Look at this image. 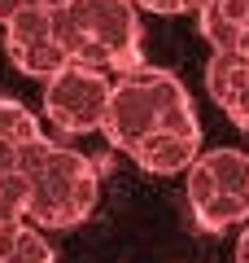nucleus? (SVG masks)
<instances>
[{
  "label": "nucleus",
  "mask_w": 249,
  "mask_h": 263,
  "mask_svg": "<svg viewBox=\"0 0 249 263\" xmlns=\"http://www.w3.org/2000/svg\"><path fill=\"white\" fill-rule=\"evenodd\" d=\"M245 27H249V0H205L197 9V31L214 53H236Z\"/></svg>",
  "instance_id": "nucleus-8"
},
{
  "label": "nucleus",
  "mask_w": 249,
  "mask_h": 263,
  "mask_svg": "<svg viewBox=\"0 0 249 263\" xmlns=\"http://www.w3.org/2000/svg\"><path fill=\"white\" fill-rule=\"evenodd\" d=\"M201 5H205V0H188V9H201Z\"/></svg>",
  "instance_id": "nucleus-18"
},
{
  "label": "nucleus",
  "mask_w": 249,
  "mask_h": 263,
  "mask_svg": "<svg viewBox=\"0 0 249 263\" xmlns=\"http://www.w3.org/2000/svg\"><path fill=\"white\" fill-rule=\"evenodd\" d=\"M22 228H27L22 211L13 206V202H5V197H0V254H5L13 241H18V233H22Z\"/></svg>",
  "instance_id": "nucleus-12"
},
{
  "label": "nucleus",
  "mask_w": 249,
  "mask_h": 263,
  "mask_svg": "<svg viewBox=\"0 0 249 263\" xmlns=\"http://www.w3.org/2000/svg\"><path fill=\"white\" fill-rule=\"evenodd\" d=\"M236 263H249V228L240 233V241H236Z\"/></svg>",
  "instance_id": "nucleus-16"
},
{
  "label": "nucleus",
  "mask_w": 249,
  "mask_h": 263,
  "mask_svg": "<svg viewBox=\"0 0 249 263\" xmlns=\"http://www.w3.org/2000/svg\"><path fill=\"white\" fill-rule=\"evenodd\" d=\"M162 127H175V132H201L193 110V97L188 88L179 84L171 70L162 66H136L127 75L114 79V92H110V114H105V127L101 136L122 154H136L140 145Z\"/></svg>",
  "instance_id": "nucleus-2"
},
{
  "label": "nucleus",
  "mask_w": 249,
  "mask_h": 263,
  "mask_svg": "<svg viewBox=\"0 0 249 263\" xmlns=\"http://www.w3.org/2000/svg\"><path fill=\"white\" fill-rule=\"evenodd\" d=\"M0 263H57V254H53V246L44 241V233L27 224L18 233V241L0 254Z\"/></svg>",
  "instance_id": "nucleus-11"
},
{
  "label": "nucleus",
  "mask_w": 249,
  "mask_h": 263,
  "mask_svg": "<svg viewBox=\"0 0 249 263\" xmlns=\"http://www.w3.org/2000/svg\"><path fill=\"white\" fill-rule=\"evenodd\" d=\"M249 197V154L245 149H205L188 167V206H201L210 197Z\"/></svg>",
  "instance_id": "nucleus-6"
},
{
  "label": "nucleus",
  "mask_w": 249,
  "mask_h": 263,
  "mask_svg": "<svg viewBox=\"0 0 249 263\" xmlns=\"http://www.w3.org/2000/svg\"><path fill=\"white\" fill-rule=\"evenodd\" d=\"M136 9H149V13H188V0H136Z\"/></svg>",
  "instance_id": "nucleus-13"
},
{
  "label": "nucleus",
  "mask_w": 249,
  "mask_h": 263,
  "mask_svg": "<svg viewBox=\"0 0 249 263\" xmlns=\"http://www.w3.org/2000/svg\"><path fill=\"white\" fill-rule=\"evenodd\" d=\"M35 0H0V27H9L13 18H18L22 9H31Z\"/></svg>",
  "instance_id": "nucleus-14"
},
{
  "label": "nucleus",
  "mask_w": 249,
  "mask_h": 263,
  "mask_svg": "<svg viewBox=\"0 0 249 263\" xmlns=\"http://www.w3.org/2000/svg\"><path fill=\"white\" fill-rule=\"evenodd\" d=\"M110 92L114 79L96 66H61L53 79L44 84V114L57 132L66 136H88V132L105 127V114H110Z\"/></svg>",
  "instance_id": "nucleus-4"
},
{
  "label": "nucleus",
  "mask_w": 249,
  "mask_h": 263,
  "mask_svg": "<svg viewBox=\"0 0 249 263\" xmlns=\"http://www.w3.org/2000/svg\"><path fill=\"white\" fill-rule=\"evenodd\" d=\"M227 119L236 123L240 132H249V88H245V97H240V101H236V105L227 110Z\"/></svg>",
  "instance_id": "nucleus-15"
},
{
  "label": "nucleus",
  "mask_w": 249,
  "mask_h": 263,
  "mask_svg": "<svg viewBox=\"0 0 249 263\" xmlns=\"http://www.w3.org/2000/svg\"><path fill=\"white\" fill-rule=\"evenodd\" d=\"M245 88H249V57L210 53V62H205V92H210L214 105H223V114L245 97Z\"/></svg>",
  "instance_id": "nucleus-9"
},
{
  "label": "nucleus",
  "mask_w": 249,
  "mask_h": 263,
  "mask_svg": "<svg viewBox=\"0 0 249 263\" xmlns=\"http://www.w3.org/2000/svg\"><path fill=\"white\" fill-rule=\"evenodd\" d=\"M53 27L66 57L79 66H96L105 75L114 70V79L144 66L136 0H70L61 13H53Z\"/></svg>",
  "instance_id": "nucleus-3"
},
{
  "label": "nucleus",
  "mask_w": 249,
  "mask_h": 263,
  "mask_svg": "<svg viewBox=\"0 0 249 263\" xmlns=\"http://www.w3.org/2000/svg\"><path fill=\"white\" fill-rule=\"evenodd\" d=\"M197 149H201V132L162 127L131 154V162H136L140 171H149V176H175V171H188L197 158H201Z\"/></svg>",
  "instance_id": "nucleus-7"
},
{
  "label": "nucleus",
  "mask_w": 249,
  "mask_h": 263,
  "mask_svg": "<svg viewBox=\"0 0 249 263\" xmlns=\"http://www.w3.org/2000/svg\"><path fill=\"white\" fill-rule=\"evenodd\" d=\"M5 53H9V62L18 66L22 75L31 79H53L61 66H70V57H66L61 40H57V27H53V13L39 9V5H31V9H22L18 18L5 27Z\"/></svg>",
  "instance_id": "nucleus-5"
},
{
  "label": "nucleus",
  "mask_w": 249,
  "mask_h": 263,
  "mask_svg": "<svg viewBox=\"0 0 249 263\" xmlns=\"http://www.w3.org/2000/svg\"><path fill=\"white\" fill-rule=\"evenodd\" d=\"M39 119L13 97H0V145H31L39 141Z\"/></svg>",
  "instance_id": "nucleus-10"
},
{
  "label": "nucleus",
  "mask_w": 249,
  "mask_h": 263,
  "mask_svg": "<svg viewBox=\"0 0 249 263\" xmlns=\"http://www.w3.org/2000/svg\"><path fill=\"white\" fill-rule=\"evenodd\" d=\"M35 5H39V9H48V13H61L70 0H35Z\"/></svg>",
  "instance_id": "nucleus-17"
},
{
  "label": "nucleus",
  "mask_w": 249,
  "mask_h": 263,
  "mask_svg": "<svg viewBox=\"0 0 249 263\" xmlns=\"http://www.w3.org/2000/svg\"><path fill=\"white\" fill-rule=\"evenodd\" d=\"M13 176H22L27 184L22 219L31 228H74L96 211V197H101L96 162L70 145L44 141V136L22 149Z\"/></svg>",
  "instance_id": "nucleus-1"
}]
</instances>
